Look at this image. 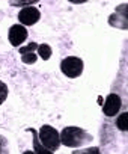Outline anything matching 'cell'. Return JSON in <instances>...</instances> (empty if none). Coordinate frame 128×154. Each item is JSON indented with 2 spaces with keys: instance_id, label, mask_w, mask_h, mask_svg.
<instances>
[{
  "instance_id": "obj_1",
  "label": "cell",
  "mask_w": 128,
  "mask_h": 154,
  "mask_svg": "<svg viewBox=\"0 0 128 154\" xmlns=\"http://www.w3.org/2000/svg\"><path fill=\"white\" fill-rule=\"evenodd\" d=\"M59 137H60V143H63L65 146H71V148L82 146L88 142H92V136L88 131H85L80 127H74V125L65 127L59 134Z\"/></svg>"
},
{
  "instance_id": "obj_2",
  "label": "cell",
  "mask_w": 128,
  "mask_h": 154,
  "mask_svg": "<svg viewBox=\"0 0 128 154\" xmlns=\"http://www.w3.org/2000/svg\"><path fill=\"white\" fill-rule=\"evenodd\" d=\"M39 140H41V145L48 149V151H56L60 145V137H59V133L54 127L51 125H42L41 130H39Z\"/></svg>"
},
{
  "instance_id": "obj_3",
  "label": "cell",
  "mask_w": 128,
  "mask_h": 154,
  "mask_svg": "<svg viewBox=\"0 0 128 154\" xmlns=\"http://www.w3.org/2000/svg\"><path fill=\"white\" fill-rule=\"evenodd\" d=\"M60 69L67 77L76 79V77L82 75V72H83V60L80 57H76V56H68L62 60Z\"/></svg>"
},
{
  "instance_id": "obj_4",
  "label": "cell",
  "mask_w": 128,
  "mask_h": 154,
  "mask_svg": "<svg viewBox=\"0 0 128 154\" xmlns=\"http://www.w3.org/2000/svg\"><path fill=\"white\" fill-rule=\"evenodd\" d=\"M39 18H41V12L32 6L23 8L18 12V20H20L21 26H33L35 23H38Z\"/></svg>"
},
{
  "instance_id": "obj_5",
  "label": "cell",
  "mask_w": 128,
  "mask_h": 154,
  "mask_svg": "<svg viewBox=\"0 0 128 154\" xmlns=\"http://www.w3.org/2000/svg\"><path fill=\"white\" fill-rule=\"evenodd\" d=\"M121 107H122V100H121V97L116 95V94H110V95H107V98H106L103 112H104V115H107V116H115V115L121 110Z\"/></svg>"
},
{
  "instance_id": "obj_6",
  "label": "cell",
  "mask_w": 128,
  "mask_h": 154,
  "mask_svg": "<svg viewBox=\"0 0 128 154\" xmlns=\"http://www.w3.org/2000/svg\"><path fill=\"white\" fill-rule=\"evenodd\" d=\"M8 36H9V42H11L14 47H18V45H21V44L26 41V38H27V30H26V27L21 26V24H14V26L9 29Z\"/></svg>"
},
{
  "instance_id": "obj_7",
  "label": "cell",
  "mask_w": 128,
  "mask_h": 154,
  "mask_svg": "<svg viewBox=\"0 0 128 154\" xmlns=\"http://www.w3.org/2000/svg\"><path fill=\"white\" fill-rule=\"evenodd\" d=\"M35 50H38V44L36 42H30L26 47L20 48V54H21V60L24 63H35L36 62V54Z\"/></svg>"
},
{
  "instance_id": "obj_8",
  "label": "cell",
  "mask_w": 128,
  "mask_h": 154,
  "mask_svg": "<svg viewBox=\"0 0 128 154\" xmlns=\"http://www.w3.org/2000/svg\"><path fill=\"white\" fill-rule=\"evenodd\" d=\"M38 53H39V56H41L44 60H47V59H50V56H51V48H50V45H47V44H41V45H38Z\"/></svg>"
},
{
  "instance_id": "obj_9",
  "label": "cell",
  "mask_w": 128,
  "mask_h": 154,
  "mask_svg": "<svg viewBox=\"0 0 128 154\" xmlns=\"http://www.w3.org/2000/svg\"><path fill=\"white\" fill-rule=\"evenodd\" d=\"M116 125H118V128L119 130H122V131H125L127 128H128V113H122L118 119H116Z\"/></svg>"
},
{
  "instance_id": "obj_10",
  "label": "cell",
  "mask_w": 128,
  "mask_h": 154,
  "mask_svg": "<svg viewBox=\"0 0 128 154\" xmlns=\"http://www.w3.org/2000/svg\"><path fill=\"white\" fill-rule=\"evenodd\" d=\"M30 131H32V133H33V136H35V148H36V152H35V154H53L51 151H48V149H45V148L42 149V146H41V143L38 142V136H36V133H35V130L32 128Z\"/></svg>"
},
{
  "instance_id": "obj_11",
  "label": "cell",
  "mask_w": 128,
  "mask_h": 154,
  "mask_svg": "<svg viewBox=\"0 0 128 154\" xmlns=\"http://www.w3.org/2000/svg\"><path fill=\"white\" fill-rule=\"evenodd\" d=\"M73 154H101L100 148L97 146H91V148H83V149H77Z\"/></svg>"
},
{
  "instance_id": "obj_12",
  "label": "cell",
  "mask_w": 128,
  "mask_h": 154,
  "mask_svg": "<svg viewBox=\"0 0 128 154\" xmlns=\"http://www.w3.org/2000/svg\"><path fill=\"white\" fill-rule=\"evenodd\" d=\"M6 98H8V86H6V83H3L0 80V104H2Z\"/></svg>"
},
{
  "instance_id": "obj_13",
  "label": "cell",
  "mask_w": 128,
  "mask_h": 154,
  "mask_svg": "<svg viewBox=\"0 0 128 154\" xmlns=\"http://www.w3.org/2000/svg\"><path fill=\"white\" fill-rule=\"evenodd\" d=\"M0 154H9V149H8V140L0 136Z\"/></svg>"
},
{
  "instance_id": "obj_14",
  "label": "cell",
  "mask_w": 128,
  "mask_h": 154,
  "mask_svg": "<svg viewBox=\"0 0 128 154\" xmlns=\"http://www.w3.org/2000/svg\"><path fill=\"white\" fill-rule=\"evenodd\" d=\"M23 154H35V152H33V151H24Z\"/></svg>"
}]
</instances>
